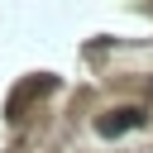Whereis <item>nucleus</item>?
Returning a JSON list of instances; mask_svg holds the SVG:
<instances>
[{
    "label": "nucleus",
    "mask_w": 153,
    "mask_h": 153,
    "mask_svg": "<svg viewBox=\"0 0 153 153\" xmlns=\"http://www.w3.org/2000/svg\"><path fill=\"white\" fill-rule=\"evenodd\" d=\"M143 124V110L139 105H120V110H105L100 120H96V134L100 139H120V134H129V129H139Z\"/></svg>",
    "instance_id": "obj_1"
}]
</instances>
